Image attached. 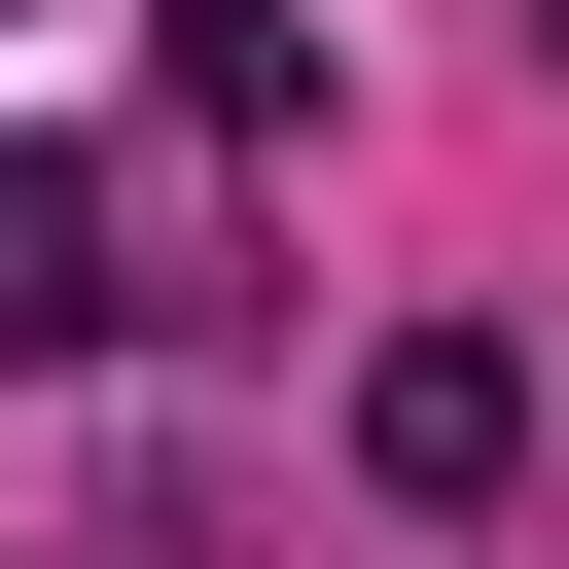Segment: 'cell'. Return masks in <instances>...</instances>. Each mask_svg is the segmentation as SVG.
<instances>
[{
  "label": "cell",
  "instance_id": "obj_1",
  "mask_svg": "<svg viewBox=\"0 0 569 569\" xmlns=\"http://www.w3.org/2000/svg\"><path fill=\"white\" fill-rule=\"evenodd\" d=\"M356 498H391V533H498V498H533V320H391V356H356Z\"/></svg>",
  "mask_w": 569,
  "mask_h": 569
},
{
  "label": "cell",
  "instance_id": "obj_2",
  "mask_svg": "<svg viewBox=\"0 0 569 569\" xmlns=\"http://www.w3.org/2000/svg\"><path fill=\"white\" fill-rule=\"evenodd\" d=\"M107 320H142V284H107V178L0 142V356H107Z\"/></svg>",
  "mask_w": 569,
  "mask_h": 569
}]
</instances>
